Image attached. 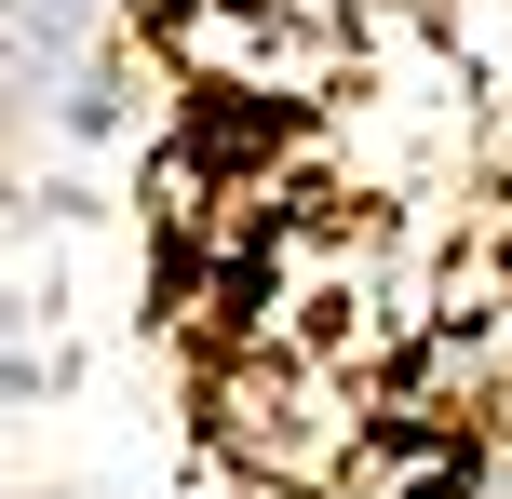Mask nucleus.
<instances>
[{
	"instance_id": "f03ea898",
	"label": "nucleus",
	"mask_w": 512,
	"mask_h": 499,
	"mask_svg": "<svg viewBox=\"0 0 512 499\" xmlns=\"http://www.w3.org/2000/svg\"><path fill=\"white\" fill-rule=\"evenodd\" d=\"M81 14H95V0H14V41H27V68H41V54H54V41H68V27H81Z\"/></svg>"
},
{
	"instance_id": "f257e3e1",
	"label": "nucleus",
	"mask_w": 512,
	"mask_h": 499,
	"mask_svg": "<svg viewBox=\"0 0 512 499\" xmlns=\"http://www.w3.org/2000/svg\"><path fill=\"white\" fill-rule=\"evenodd\" d=\"M243 149H283V108L270 95H203V122H189V162H243Z\"/></svg>"
}]
</instances>
